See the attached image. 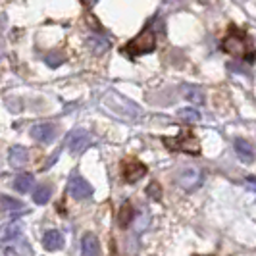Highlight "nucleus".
I'll list each match as a JSON object with an SVG mask.
<instances>
[{
	"label": "nucleus",
	"mask_w": 256,
	"mask_h": 256,
	"mask_svg": "<svg viewBox=\"0 0 256 256\" xmlns=\"http://www.w3.org/2000/svg\"><path fill=\"white\" fill-rule=\"evenodd\" d=\"M224 50L230 52L231 56L243 58V60H248V62L254 60V48H252L250 38L246 37L243 31H237L235 27H231L230 35L224 38Z\"/></svg>",
	"instance_id": "obj_1"
},
{
	"label": "nucleus",
	"mask_w": 256,
	"mask_h": 256,
	"mask_svg": "<svg viewBox=\"0 0 256 256\" xmlns=\"http://www.w3.org/2000/svg\"><path fill=\"white\" fill-rule=\"evenodd\" d=\"M156 48V37H154L152 29H142L141 33L133 40H129L126 44V52L129 56H142V54H148Z\"/></svg>",
	"instance_id": "obj_2"
},
{
	"label": "nucleus",
	"mask_w": 256,
	"mask_h": 256,
	"mask_svg": "<svg viewBox=\"0 0 256 256\" xmlns=\"http://www.w3.org/2000/svg\"><path fill=\"white\" fill-rule=\"evenodd\" d=\"M164 144H168L172 150H181V152L189 154H198L200 152V144L196 141V137L191 131H183L178 137H166Z\"/></svg>",
	"instance_id": "obj_3"
},
{
	"label": "nucleus",
	"mask_w": 256,
	"mask_h": 256,
	"mask_svg": "<svg viewBox=\"0 0 256 256\" xmlns=\"http://www.w3.org/2000/svg\"><path fill=\"white\" fill-rule=\"evenodd\" d=\"M122 176L128 183H135V181H139L141 178L146 176V166L142 162H139L137 158H129L122 166Z\"/></svg>",
	"instance_id": "obj_4"
},
{
	"label": "nucleus",
	"mask_w": 256,
	"mask_h": 256,
	"mask_svg": "<svg viewBox=\"0 0 256 256\" xmlns=\"http://www.w3.org/2000/svg\"><path fill=\"white\" fill-rule=\"evenodd\" d=\"M68 191H70V194H72L74 198L83 200V198H89L90 194H92V187H90L83 178L74 176V178L70 180V183H68Z\"/></svg>",
	"instance_id": "obj_5"
},
{
	"label": "nucleus",
	"mask_w": 256,
	"mask_h": 256,
	"mask_svg": "<svg viewBox=\"0 0 256 256\" xmlns=\"http://www.w3.org/2000/svg\"><path fill=\"white\" fill-rule=\"evenodd\" d=\"M89 141H90V137L85 129H76V131H72V133L68 135L66 144H68V148H70L72 152L77 154V152H81L83 148H87Z\"/></svg>",
	"instance_id": "obj_6"
},
{
	"label": "nucleus",
	"mask_w": 256,
	"mask_h": 256,
	"mask_svg": "<svg viewBox=\"0 0 256 256\" xmlns=\"http://www.w3.org/2000/svg\"><path fill=\"white\" fill-rule=\"evenodd\" d=\"M200 181H202V174L196 168H187V170H183L178 176V183L185 191H192L194 187L200 185Z\"/></svg>",
	"instance_id": "obj_7"
},
{
	"label": "nucleus",
	"mask_w": 256,
	"mask_h": 256,
	"mask_svg": "<svg viewBox=\"0 0 256 256\" xmlns=\"http://www.w3.org/2000/svg\"><path fill=\"white\" fill-rule=\"evenodd\" d=\"M22 231H24V224L22 222H18V220L8 222V224H4L0 228V241L4 244L10 243V241H16V239L22 237Z\"/></svg>",
	"instance_id": "obj_8"
},
{
	"label": "nucleus",
	"mask_w": 256,
	"mask_h": 256,
	"mask_svg": "<svg viewBox=\"0 0 256 256\" xmlns=\"http://www.w3.org/2000/svg\"><path fill=\"white\" fill-rule=\"evenodd\" d=\"M4 256H33V248L26 239H16L4 244Z\"/></svg>",
	"instance_id": "obj_9"
},
{
	"label": "nucleus",
	"mask_w": 256,
	"mask_h": 256,
	"mask_svg": "<svg viewBox=\"0 0 256 256\" xmlns=\"http://www.w3.org/2000/svg\"><path fill=\"white\" fill-rule=\"evenodd\" d=\"M31 137L38 142H52L56 137V126L52 124H37L31 129Z\"/></svg>",
	"instance_id": "obj_10"
},
{
	"label": "nucleus",
	"mask_w": 256,
	"mask_h": 256,
	"mask_svg": "<svg viewBox=\"0 0 256 256\" xmlns=\"http://www.w3.org/2000/svg\"><path fill=\"white\" fill-rule=\"evenodd\" d=\"M81 250L83 256H100V243L92 233H85L81 239Z\"/></svg>",
	"instance_id": "obj_11"
},
{
	"label": "nucleus",
	"mask_w": 256,
	"mask_h": 256,
	"mask_svg": "<svg viewBox=\"0 0 256 256\" xmlns=\"http://www.w3.org/2000/svg\"><path fill=\"white\" fill-rule=\"evenodd\" d=\"M42 244H44L46 250H60L64 246V235L56 230L46 231L44 237H42Z\"/></svg>",
	"instance_id": "obj_12"
},
{
	"label": "nucleus",
	"mask_w": 256,
	"mask_h": 256,
	"mask_svg": "<svg viewBox=\"0 0 256 256\" xmlns=\"http://www.w3.org/2000/svg\"><path fill=\"white\" fill-rule=\"evenodd\" d=\"M27 160H29V154L24 146H20V144H16L10 148V152H8V162H10V166L12 168H22L27 164Z\"/></svg>",
	"instance_id": "obj_13"
},
{
	"label": "nucleus",
	"mask_w": 256,
	"mask_h": 256,
	"mask_svg": "<svg viewBox=\"0 0 256 256\" xmlns=\"http://www.w3.org/2000/svg\"><path fill=\"white\" fill-rule=\"evenodd\" d=\"M181 94L194 104H204V92L196 85H181Z\"/></svg>",
	"instance_id": "obj_14"
},
{
	"label": "nucleus",
	"mask_w": 256,
	"mask_h": 256,
	"mask_svg": "<svg viewBox=\"0 0 256 256\" xmlns=\"http://www.w3.org/2000/svg\"><path fill=\"white\" fill-rule=\"evenodd\" d=\"M235 152H237V156H239L243 162H246V164H250V162L254 160V150H252V146L244 141V139H237V141H235Z\"/></svg>",
	"instance_id": "obj_15"
},
{
	"label": "nucleus",
	"mask_w": 256,
	"mask_h": 256,
	"mask_svg": "<svg viewBox=\"0 0 256 256\" xmlns=\"http://www.w3.org/2000/svg\"><path fill=\"white\" fill-rule=\"evenodd\" d=\"M87 44L90 46V50L94 54H104V52L110 48V40L102 35H89L87 38Z\"/></svg>",
	"instance_id": "obj_16"
},
{
	"label": "nucleus",
	"mask_w": 256,
	"mask_h": 256,
	"mask_svg": "<svg viewBox=\"0 0 256 256\" xmlns=\"http://www.w3.org/2000/svg\"><path fill=\"white\" fill-rule=\"evenodd\" d=\"M33 183H35V178H33L31 174H22V176L16 178L14 187H16V191H20V192H29L33 189Z\"/></svg>",
	"instance_id": "obj_17"
},
{
	"label": "nucleus",
	"mask_w": 256,
	"mask_h": 256,
	"mask_svg": "<svg viewBox=\"0 0 256 256\" xmlns=\"http://www.w3.org/2000/svg\"><path fill=\"white\" fill-rule=\"evenodd\" d=\"M0 210L2 212H16V210H24V204L16 198H10V196H0Z\"/></svg>",
	"instance_id": "obj_18"
},
{
	"label": "nucleus",
	"mask_w": 256,
	"mask_h": 256,
	"mask_svg": "<svg viewBox=\"0 0 256 256\" xmlns=\"http://www.w3.org/2000/svg\"><path fill=\"white\" fill-rule=\"evenodd\" d=\"M50 187L48 185H40V187H37L35 189V194H33V200L37 202V204H46L48 200H50Z\"/></svg>",
	"instance_id": "obj_19"
},
{
	"label": "nucleus",
	"mask_w": 256,
	"mask_h": 256,
	"mask_svg": "<svg viewBox=\"0 0 256 256\" xmlns=\"http://www.w3.org/2000/svg\"><path fill=\"white\" fill-rule=\"evenodd\" d=\"M131 220H133V208L129 204H124V208L120 210V216H118L120 226H122V228H128L129 224H131Z\"/></svg>",
	"instance_id": "obj_20"
},
{
	"label": "nucleus",
	"mask_w": 256,
	"mask_h": 256,
	"mask_svg": "<svg viewBox=\"0 0 256 256\" xmlns=\"http://www.w3.org/2000/svg\"><path fill=\"white\" fill-rule=\"evenodd\" d=\"M178 114H180V118L183 122H189V124H194V122L200 120V114H198L194 108H181Z\"/></svg>",
	"instance_id": "obj_21"
},
{
	"label": "nucleus",
	"mask_w": 256,
	"mask_h": 256,
	"mask_svg": "<svg viewBox=\"0 0 256 256\" xmlns=\"http://www.w3.org/2000/svg\"><path fill=\"white\" fill-rule=\"evenodd\" d=\"M44 60H46V64L50 66V68H56V66L64 64L66 56H64V54H60V52H50V54H48Z\"/></svg>",
	"instance_id": "obj_22"
},
{
	"label": "nucleus",
	"mask_w": 256,
	"mask_h": 256,
	"mask_svg": "<svg viewBox=\"0 0 256 256\" xmlns=\"http://www.w3.org/2000/svg\"><path fill=\"white\" fill-rule=\"evenodd\" d=\"M146 192H148V194H150L152 198H160V187H158L156 183H152V185H150V187L146 189Z\"/></svg>",
	"instance_id": "obj_23"
},
{
	"label": "nucleus",
	"mask_w": 256,
	"mask_h": 256,
	"mask_svg": "<svg viewBox=\"0 0 256 256\" xmlns=\"http://www.w3.org/2000/svg\"><path fill=\"white\" fill-rule=\"evenodd\" d=\"M2 56H4V42L0 40V60H2Z\"/></svg>",
	"instance_id": "obj_24"
}]
</instances>
